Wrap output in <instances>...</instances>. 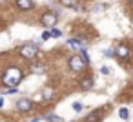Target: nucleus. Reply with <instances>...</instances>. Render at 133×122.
<instances>
[{
	"instance_id": "obj_1",
	"label": "nucleus",
	"mask_w": 133,
	"mask_h": 122,
	"mask_svg": "<svg viewBox=\"0 0 133 122\" xmlns=\"http://www.w3.org/2000/svg\"><path fill=\"white\" fill-rule=\"evenodd\" d=\"M4 84L6 86H9V87H15L20 80H22V71L18 69V67H8L6 69V73H4Z\"/></svg>"
},
{
	"instance_id": "obj_2",
	"label": "nucleus",
	"mask_w": 133,
	"mask_h": 122,
	"mask_svg": "<svg viewBox=\"0 0 133 122\" xmlns=\"http://www.w3.org/2000/svg\"><path fill=\"white\" fill-rule=\"evenodd\" d=\"M20 55H22L24 58H35V57H37V46H33V44L22 46V48H20Z\"/></svg>"
},
{
	"instance_id": "obj_3",
	"label": "nucleus",
	"mask_w": 133,
	"mask_h": 122,
	"mask_svg": "<svg viewBox=\"0 0 133 122\" xmlns=\"http://www.w3.org/2000/svg\"><path fill=\"white\" fill-rule=\"evenodd\" d=\"M84 66H86V64L82 62V58H80L78 55H75V57H71V58H69V67H71L73 71H82V69H84Z\"/></svg>"
},
{
	"instance_id": "obj_4",
	"label": "nucleus",
	"mask_w": 133,
	"mask_h": 122,
	"mask_svg": "<svg viewBox=\"0 0 133 122\" xmlns=\"http://www.w3.org/2000/svg\"><path fill=\"white\" fill-rule=\"evenodd\" d=\"M42 24L44 26H55L57 24V15L55 13H46L42 17Z\"/></svg>"
},
{
	"instance_id": "obj_5",
	"label": "nucleus",
	"mask_w": 133,
	"mask_h": 122,
	"mask_svg": "<svg viewBox=\"0 0 133 122\" xmlns=\"http://www.w3.org/2000/svg\"><path fill=\"white\" fill-rule=\"evenodd\" d=\"M31 100H28V98H20L18 102H17V107L20 109V111H29L31 109Z\"/></svg>"
},
{
	"instance_id": "obj_6",
	"label": "nucleus",
	"mask_w": 133,
	"mask_h": 122,
	"mask_svg": "<svg viewBox=\"0 0 133 122\" xmlns=\"http://www.w3.org/2000/svg\"><path fill=\"white\" fill-rule=\"evenodd\" d=\"M115 55H117L118 58H124V60H126V58L129 57V49H128L126 46H122V44H120V46L117 48V51H115Z\"/></svg>"
},
{
	"instance_id": "obj_7",
	"label": "nucleus",
	"mask_w": 133,
	"mask_h": 122,
	"mask_svg": "<svg viewBox=\"0 0 133 122\" xmlns=\"http://www.w3.org/2000/svg\"><path fill=\"white\" fill-rule=\"evenodd\" d=\"M100 118H102V109L89 113V115L86 117V122H100Z\"/></svg>"
},
{
	"instance_id": "obj_8",
	"label": "nucleus",
	"mask_w": 133,
	"mask_h": 122,
	"mask_svg": "<svg viewBox=\"0 0 133 122\" xmlns=\"http://www.w3.org/2000/svg\"><path fill=\"white\" fill-rule=\"evenodd\" d=\"M17 6H18V9H22V11H29V9L33 8V2H31V0H17Z\"/></svg>"
},
{
	"instance_id": "obj_9",
	"label": "nucleus",
	"mask_w": 133,
	"mask_h": 122,
	"mask_svg": "<svg viewBox=\"0 0 133 122\" xmlns=\"http://www.w3.org/2000/svg\"><path fill=\"white\" fill-rule=\"evenodd\" d=\"M68 46L69 48H75V49H84L86 42L84 40H78V38H73V40H68Z\"/></svg>"
},
{
	"instance_id": "obj_10",
	"label": "nucleus",
	"mask_w": 133,
	"mask_h": 122,
	"mask_svg": "<svg viewBox=\"0 0 133 122\" xmlns=\"http://www.w3.org/2000/svg\"><path fill=\"white\" fill-rule=\"evenodd\" d=\"M91 87H93V78L86 77V78L80 82V89H91Z\"/></svg>"
},
{
	"instance_id": "obj_11",
	"label": "nucleus",
	"mask_w": 133,
	"mask_h": 122,
	"mask_svg": "<svg viewBox=\"0 0 133 122\" xmlns=\"http://www.w3.org/2000/svg\"><path fill=\"white\" fill-rule=\"evenodd\" d=\"M62 4L71 9H78V0H62Z\"/></svg>"
},
{
	"instance_id": "obj_12",
	"label": "nucleus",
	"mask_w": 133,
	"mask_h": 122,
	"mask_svg": "<svg viewBox=\"0 0 133 122\" xmlns=\"http://www.w3.org/2000/svg\"><path fill=\"white\" fill-rule=\"evenodd\" d=\"M46 120H48V122H62V118L57 117V115H53V113H51V115H46Z\"/></svg>"
},
{
	"instance_id": "obj_13",
	"label": "nucleus",
	"mask_w": 133,
	"mask_h": 122,
	"mask_svg": "<svg viewBox=\"0 0 133 122\" xmlns=\"http://www.w3.org/2000/svg\"><path fill=\"white\" fill-rule=\"evenodd\" d=\"M118 117L126 120V118L129 117V113H128V109H126V107H122V109H118Z\"/></svg>"
},
{
	"instance_id": "obj_14",
	"label": "nucleus",
	"mask_w": 133,
	"mask_h": 122,
	"mask_svg": "<svg viewBox=\"0 0 133 122\" xmlns=\"http://www.w3.org/2000/svg\"><path fill=\"white\" fill-rule=\"evenodd\" d=\"M80 57H82V62H84V64H88V62H89V58H88V53H86V49H80Z\"/></svg>"
},
{
	"instance_id": "obj_15",
	"label": "nucleus",
	"mask_w": 133,
	"mask_h": 122,
	"mask_svg": "<svg viewBox=\"0 0 133 122\" xmlns=\"http://www.w3.org/2000/svg\"><path fill=\"white\" fill-rule=\"evenodd\" d=\"M53 97V91L51 89H44V98H51Z\"/></svg>"
},
{
	"instance_id": "obj_16",
	"label": "nucleus",
	"mask_w": 133,
	"mask_h": 122,
	"mask_svg": "<svg viewBox=\"0 0 133 122\" xmlns=\"http://www.w3.org/2000/svg\"><path fill=\"white\" fill-rule=\"evenodd\" d=\"M73 109H75L77 113H78V111H82V104H80V102H75V104H73Z\"/></svg>"
},
{
	"instance_id": "obj_17",
	"label": "nucleus",
	"mask_w": 133,
	"mask_h": 122,
	"mask_svg": "<svg viewBox=\"0 0 133 122\" xmlns=\"http://www.w3.org/2000/svg\"><path fill=\"white\" fill-rule=\"evenodd\" d=\"M104 55H106V57H113V55H115V51H113V49H109V48H108V49H106V51H104Z\"/></svg>"
},
{
	"instance_id": "obj_18",
	"label": "nucleus",
	"mask_w": 133,
	"mask_h": 122,
	"mask_svg": "<svg viewBox=\"0 0 133 122\" xmlns=\"http://www.w3.org/2000/svg\"><path fill=\"white\" fill-rule=\"evenodd\" d=\"M33 71L35 73H44V67L42 66H37V67H33Z\"/></svg>"
},
{
	"instance_id": "obj_19",
	"label": "nucleus",
	"mask_w": 133,
	"mask_h": 122,
	"mask_svg": "<svg viewBox=\"0 0 133 122\" xmlns=\"http://www.w3.org/2000/svg\"><path fill=\"white\" fill-rule=\"evenodd\" d=\"M51 33V37H60V31L58 29H53V31H49Z\"/></svg>"
},
{
	"instance_id": "obj_20",
	"label": "nucleus",
	"mask_w": 133,
	"mask_h": 122,
	"mask_svg": "<svg viewBox=\"0 0 133 122\" xmlns=\"http://www.w3.org/2000/svg\"><path fill=\"white\" fill-rule=\"evenodd\" d=\"M49 37H51V33H49V31H44V33H42V38H44V40H48Z\"/></svg>"
},
{
	"instance_id": "obj_21",
	"label": "nucleus",
	"mask_w": 133,
	"mask_h": 122,
	"mask_svg": "<svg viewBox=\"0 0 133 122\" xmlns=\"http://www.w3.org/2000/svg\"><path fill=\"white\" fill-rule=\"evenodd\" d=\"M8 93H9V95H15V93H17V89H15V87H9V89H8Z\"/></svg>"
},
{
	"instance_id": "obj_22",
	"label": "nucleus",
	"mask_w": 133,
	"mask_h": 122,
	"mask_svg": "<svg viewBox=\"0 0 133 122\" xmlns=\"http://www.w3.org/2000/svg\"><path fill=\"white\" fill-rule=\"evenodd\" d=\"M2 104H4V100H2V98H0V107H2Z\"/></svg>"
}]
</instances>
